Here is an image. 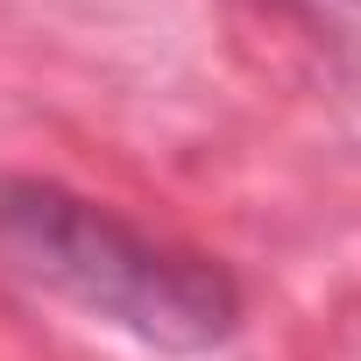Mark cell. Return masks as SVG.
<instances>
[{
	"label": "cell",
	"mask_w": 361,
	"mask_h": 361,
	"mask_svg": "<svg viewBox=\"0 0 361 361\" xmlns=\"http://www.w3.org/2000/svg\"><path fill=\"white\" fill-rule=\"evenodd\" d=\"M0 269L163 354L227 347L248 312L220 255L163 241L50 177H0Z\"/></svg>",
	"instance_id": "6da1fadb"
}]
</instances>
